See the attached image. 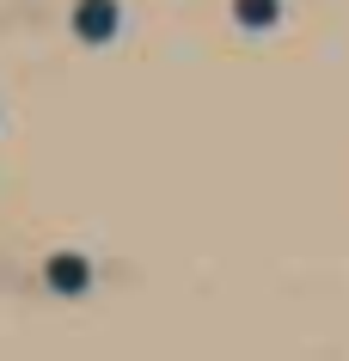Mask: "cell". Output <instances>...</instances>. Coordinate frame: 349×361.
I'll list each match as a JSON object with an SVG mask.
<instances>
[{
	"mask_svg": "<svg viewBox=\"0 0 349 361\" xmlns=\"http://www.w3.org/2000/svg\"><path fill=\"white\" fill-rule=\"evenodd\" d=\"M276 13H282V0H233V19L252 25V31H270Z\"/></svg>",
	"mask_w": 349,
	"mask_h": 361,
	"instance_id": "cell-3",
	"label": "cell"
},
{
	"mask_svg": "<svg viewBox=\"0 0 349 361\" xmlns=\"http://www.w3.org/2000/svg\"><path fill=\"white\" fill-rule=\"evenodd\" d=\"M68 25H74L80 43H111L116 31H123V6H116V0H74Z\"/></svg>",
	"mask_w": 349,
	"mask_h": 361,
	"instance_id": "cell-1",
	"label": "cell"
},
{
	"mask_svg": "<svg viewBox=\"0 0 349 361\" xmlns=\"http://www.w3.org/2000/svg\"><path fill=\"white\" fill-rule=\"evenodd\" d=\"M43 282L56 288V294H80V288L92 282V264H86L80 251H56V257L43 264Z\"/></svg>",
	"mask_w": 349,
	"mask_h": 361,
	"instance_id": "cell-2",
	"label": "cell"
}]
</instances>
